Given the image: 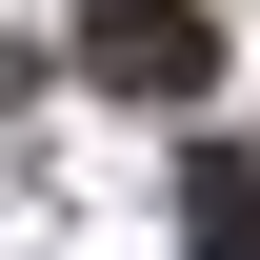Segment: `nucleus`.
Masks as SVG:
<instances>
[{
  "mask_svg": "<svg viewBox=\"0 0 260 260\" xmlns=\"http://www.w3.org/2000/svg\"><path fill=\"white\" fill-rule=\"evenodd\" d=\"M80 80H120V100H200V80H220V0H80Z\"/></svg>",
  "mask_w": 260,
  "mask_h": 260,
  "instance_id": "nucleus-1",
  "label": "nucleus"
},
{
  "mask_svg": "<svg viewBox=\"0 0 260 260\" xmlns=\"http://www.w3.org/2000/svg\"><path fill=\"white\" fill-rule=\"evenodd\" d=\"M180 220H200V260H260V140H200Z\"/></svg>",
  "mask_w": 260,
  "mask_h": 260,
  "instance_id": "nucleus-2",
  "label": "nucleus"
}]
</instances>
